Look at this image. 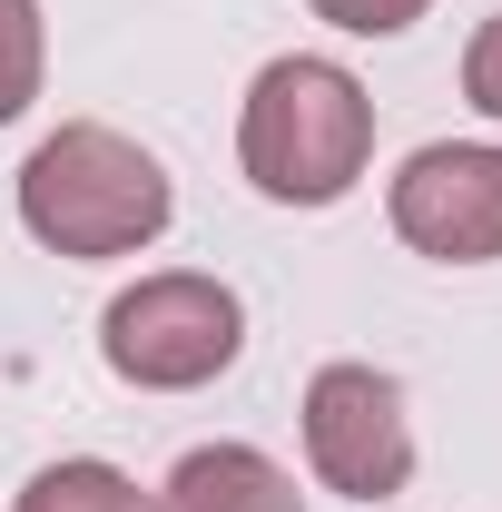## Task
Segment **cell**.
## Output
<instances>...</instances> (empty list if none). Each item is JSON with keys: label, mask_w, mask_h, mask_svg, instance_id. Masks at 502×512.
<instances>
[{"label": "cell", "mask_w": 502, "mask_h": 512, "mask_svg": "<svg viewBox=\"0 0 502 512\" xmlns=\"http://www.w3.org/2000/svg\"><path fill=\"white\" fill-rule=\"evenodd\" d=\"M237 158L266 197L286 207H335L375 158V99L355 89V69L335 60H266L247 89Z\"/></svg>", "instance_id": "cell-1"}, {"label": "cell", "mask_w": 502, "mask_h": 512, "mask_svg": "<svg viewBox=\"0 0 502 512\" xmlns=\"http://www.w3.org/2000/svg\"><path fill=\"white\" fill-rule=\"evenodd\" d=\"M168 168L119 138V128L99 119H69L50 128L40 148H30V168H20V217H30V237L60 256H128L148 247L158 227H168Z\"/></svg>", "instance_id": "cell-2"}, {"label": "cell", "mask_w": 502, "mask_h": 512, "mask_svg": "<svg viewBox=\"0 0 502 512\" xmlns=\"http://www.w3.org/2000/svg\"><path fill=\"white\" fill-rule=\"evenodd\" d=\"M237 345H247V306L217 276H138L99 316V355L138 394H188V384L227 375Z\"/></svg>", "instance_id": "cell-3"}, {"label": "cell", "mask_w": 502, "mask_h": 512, "mask_svg": "<svg viewBox=\"0 0 502 512\" xmlns=\"http://www.w3.org/2000/svg\"><path fill=\"white\" fill-rule=\"evenodd\" d=\"M306 453L345 503H394L414 473V424H404V384L375 365H325L306 384Z\"/></svg>", "instance_id": "cell-4"}, {"label": "cell", "mask_w": 502, "mask_h": 512, "mask_svg": "<svg viewBox=\"0 0 502 512\" xmlns=\"http://www.w3.org/2000/svg\"><path fill=\"white\" fill-rule=\"evenodd\" d=\"M394 227L404 247L443 256V266H483L502 256V148H414L404 178H394Z\"/></svg>", "instance_id": "cell-5"}, {"label": "cell", "mask_w": 502, "mask_h": 512, "mask_svg": "<svg viewBox=\"0 0 502 512\" xmlns=\"http://www.w3.org/2000/svg\"><path fill=\"white\" fill-rule=\"evenodd\" d=\"M148 512H306V503H296V483L256 444H197L188 463L158 483Z\"/></svg>", "instance_id": "cell-6"}, {"label": "cell", "mask_w": 502, "mask_h": 512, "mask_svg": "<svg viewBox=\"0 0 502 512\" xmlns=\"http://www.w3.org/2000/svg\"><path fill=\"white\" fill-rule=\"evenodd\" d=\"M20 512H148V493L119 463H50V473H30Z\"/></svg>", "instance_id": "cell-7"}, {"label": "cell", "mask_w": 502, "mask_h": 512, "mask_svg": "<svg viewBox=\"0 0 502 512\" xmlns=\"http://www.w3.org/2000/svg\"><path fill=\"white\" fill-rule=\"evenodd\" d=\"M40 99V0H0V128Z\"/></svg>", "instance_id": "cell-8"}, {"label": "cell", "mask_w": 502, "mask_h": 512, "mask_svg": "<svg viewBox=\"0 0 502 512\" xmlns=\"http://www.w3.org/2000/svg\"><path fill=\"white\" fill-rule=\"evenodd\" d=\"M463 99H473L483 119H502V20H483L473 50H463Z\"/></svg>", "instance_id": "cell-9"}, {"label": "cell", "mask_w": 502, "mask_h": 512, "mask_svg": "<svg viewBox=\"0 0 502 512\" xmlns=\"http://www.w3.org/2000/svg\"><path fill=\"white\" fill-rule=\"evenodd\" d=\"M335 30H355V40H394V30H414V10L424 0H315Z\"/></svg>", "instance_id": "cell-10"}]
</instances>
